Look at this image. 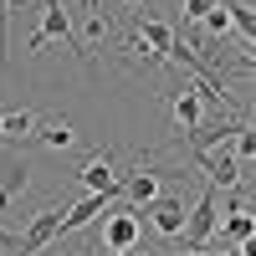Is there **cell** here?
<instances>
[{
  "instance_id": "10",
  "label": "cell",
  "mask_w": 256,
  "mask_h": 256,
  "mask_svg": "<svg viewBox=\"0 0 256 256\" xmlns=\"http://www.w3.org/2000/svg\"><path fill=\"white\" fill-rule=\"evenodd\" d=\"M26 180H31V169H26V159H20V154H6V159H0V210L26 190Z\"/></svg>"
},
{
  "instance_id": "17",
  "label": "cell",
  "mask_w": 256,
  "mask_h": 256,
  "mask_svg": "<svg viewBox=\"0 0 256 256\" xmlns=\"http://www.w3.org/2000/svg\"><path fill=\"white\" fill-rule=\"evenodd\" d=\"M216 6H220V0H184V6H180V26H184V31H190V26H200V20L216 10Z\"/></svg>"
},
{
  "instance_id": "2",
  "label": "cell",
  "mask_w": 256,
  "mask_h": 256,
  "mask_svg": "<svg viewBox=\"0 0 256 256\" xmlns=\"http://www.w3.org/2000/svg\"><path fill=\"white\" fill-rule=\"evenodd\" d=\"M216 226H220V200H216V184H210V190L195 195V205H190V216H184L174 241H184V251H200L210 236H216Z\"/></svg>"
},
{
  "instance_id": "1",
  "label": "cell",
  "mask_w": 256,
  "mask_h": 256,
  "mask_svg": "<svg viewBox=\"0 0 256 256\" xmlns=\"http://www.w3.org/2000/svg\"><path fill=\"white\" fill-rule=\"evenodd\" d=\"M46 41H62L82 67H88V46H82V36L72 31V20H67V10H62V0H41V31L31 36V52H41Z\"/></svg>"
},
{
  "instance_id": "8",
  "label": "cell",
  "mask_w": 256,
  "mask_h": 256,
  "mask_svg": "<svg viewBox=\"0 0 256 256\" xmlns=\"http://www.w3.org/2000/svg\"><path fill=\"white\" fill-rule=\"evenodd\" d=\"M154 220L159 230H164V236H180V226H184V200L180 195H164V200H148L144 210H138V220Z\"/></svg>"
},
{
  "instance_id": "12",
  "label": "cell",
  "mask_w": 256,
  "mask_h": 256,
  "mask_svg": "<svg viewBox=\"0 0 256 256\" xmlns=\"http://www.w3.org/2000/svg\"><path fill=\"white\" fill-rule=\"evenodd\" d=\"M195 164L210 174V184H241V174H246V164L230 154H195Z\"/></svg>"
},
{
  "instance_id": "9",
  "label": "cell",
  "mask_w": 256,
  "mask_h": 256,
  "mask_svg": "<svg viewBox=\"0 0 256 256\" xmlns=\"http://www.w3.org/2000/svg\"><path fill=\"white\" fill-rule=\"evenodd\" d=\"M118 200H128L134 210H144L148 200H159V174H154V169H148V164H138L134 174L123 180V195H118Z\"/></svg>"
},
{
  "instance_id": "13",
  "label": "cell",
  "mask_w": 256,
  "mask_h": 256,
  "mask_svg": "<svg viewBox=\"0 0 256 256\" xmlns=\"http://www.w3.org/2000/svg\"><path fill=\"white\" fill-rule=\"evenodd\" d=\"M0 128H6V144L10 138H31L36 113H26V108H0Z\"/></svg>"
},
{
  "instance_id": "19",
  "label": "cell",
  "mask_w": 256,
  "mask_h": 256,
  "mask_svg": "<svg viewBox=\"0 0 256 256\" xmlns=\"http://www.w3.org/2000/svg\"><path fill=\"white\" fill-rule=\"evenodd\" d=\"M88 10H92V6H88ZM88 36H92V41L108 36V16H102V10H92V16H88Z\"/></svg>"
},
{
  "instance_id": "11",
  "label": "cell",
  "mask_w": 256,
  "mask_h": 256,
  "mask_svg": "<svg viewBox=\"0 0 256 256\" xmlns=\"http://www.w3.org/2000/svg\"><path fill=\"white\" fill-rule=\"evenodd\" d=\"M138 41L154 52V62L164 67V62H169V46H174V31H169L164 20H154V16H138Z\"/></svg>"
},
{
  "instance_id": "22",
  "label": "cell",
  "mask_w": 256,
  "mask_h": 256,
  "mask_svg": "<svg viewBox=\"0 0 256 256\" xmlns=\"http://www.w3.org/2000/svg\"><path fill=\"white\" fill-rule=\"evenodd\" d=\"M128 6H148V0H128Z\"/></svg>"
},
{
  "instance_id": "7",
  "label": "cell",
  "mask_w": 256,
  "mask_h": 256,
  "mask_svg": "<svg viewBox=\"0 0 256 256\" xmlns=\"http://www.w3.org/2000/svg\"><path fill=\"white\" fill-rule=\"evenodd\" d=\"M108 210H113V195H82L77 205H67V210H62V230H56V236H72V230L92 226L98 216H108Z\"/></svg>"
},
{
  "instance_id": "18",
  "label": "cell",
  "mask_w": 256,
  "mask_h": 256,
  "mask_svg": "<svg viewBox=\"0 0 256 256\" xmlns=\"http://www.w3.org/2000/svg\"><path fill=\"white\" fill-rule=\"evenodd\" d=\"M200 26H205L210 36H216V41H226V31H230V16H226V6H216V10H210V16L200 20Z\"/></svg>"
},
{
  "instance_id": "14",
  "label": "cell",
  "mask_w": 256,
  "mask_h": 256,
  "mask_svg": "<svg viewBox=\"0 0 256 256\" xmlns=\"http://www.w3.org/2000/svg\"><path fill=\"white\" fill-rule=\"evenodd\" d=\"M31 138H36V144H46V148H67L77 134H72V123H41V118H36Z\"/></svg>"
},
{
  "instance_id": "15",
  "label": "cell",
  "mask_w": 256,
  "mask_h": 256,
  "mask_svg": "<svg viewBox=\"0 0 256 256\" xmlns=\"http://www.w3.org/2000/svg\"><path fill=\"white\" fill-rule=\"evenodd\" d=\"M220 6H226V16H230V26H236V36L251 46V31H256V16H251V6H246V0H220Z\"/></svg>"
},
{
  "instance_id": "3",
  "label": "cell",
  "mask_w": 256,
  "mask_h": 256,
  "mask_svg": "<svg viewBox=\"0 0 256 256\" xmlns=\"http://www.w3.org/2000/svg\"><path fill=\"white\" fill-rule=\"evenodd\" d=\"M62 210H67V205H62ZM62 210H56V205L36 210V216L26 220V230L16 236V251H20V256H41V251L56 241V230H62Z\"/></svg>"
},
{
  "instance_id": "5",
  "label": "cell",
  "mask_w": 256,
  "mask_h": 256,
  "mask_svg": "<svg viewBox=\"0 0 256 256\" xmlns=\"http://www.w3.org/2000/svg\"><path fill=\"white\" fill-rule=\"evenodd\" d=\"M246 128V118H216V123H195V128H184V148H190V159L195 154H210V148H220L226 138H236Z\"/></svg>"
},
{
  "instance_id": "21",
  "label": "cell",
  "mask_w": 256,
  "mask_h": 256,
  "mask_svg": "<svg viewBox=\"0 0 256 256\" xmlns=\"http://www.w3.org/2000/svg\"><path fill=\"white\" fill-rule=\"evenodd\" d=\"M6 6H10V0H0V20H6V16H10V10H6Z\"/></svg>"
},
{
  "instance_id": "4",
  "label": "cell",
  "mask_w": 256,
  "mask_h": 256,
  "mask_svg": "<svg viewBox=\"0 0 256 256\" xmlns=\"http://www.w3.org/2000/svg\"><path fill=\"white\" fill-rule=\"evenodd\" d=\"M138 236H144V220H138L134 205L108 210V216H102V251H134Z\"/></svg>"
},
{
  "instance_id": "20",
  "label": "cell",
  "mask_w": 256,
  "mask_h": 256,
  "mask_svg": "<svg viewBox=\"0 0 256 256\" xmlns=\"http://www.w3.org/2000/svg\"><path fill=\"white\" fill-rule=\"evenodd\" d=\"M0 246H16V236H10V230H6V226H0Z\"/></svg>"
},
{
  "instance_id": "6",
  "label": "cell",
  "mask_w": 256,
  "mask_h": 256,
  "mask_svg": "<svg viewBox=\"0 0 256 256\" xmlns=\"http://www.w3.org/2000/svg\"><path fill=\"white\" fill-rule=\"evenodd\" d=\"M77 184L88 190V195H113V200L123 195V180L108 169V148H102V154H98L92 164H82V169H77Z\"/></svg>"
},
{
  "instance_id": "16",
  "label": "cell",
  "mask_w": 256,
  "mask_h": 256,
  "mask_svg": "<svg viewBox=\"0 0 256 256\" xmlns=\"http://www.w3.org/2000/svg\"><path fill=\"white\" fill-rule=\"evenodd\" d=\"M174 118H180V128H195V123H205L200 118V92H174Z\"/></svg>"
}]
</instances>
